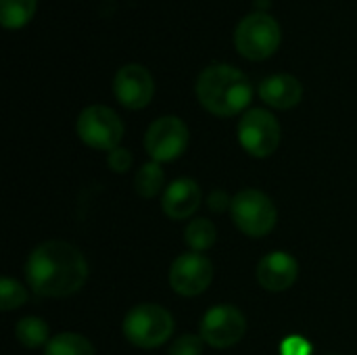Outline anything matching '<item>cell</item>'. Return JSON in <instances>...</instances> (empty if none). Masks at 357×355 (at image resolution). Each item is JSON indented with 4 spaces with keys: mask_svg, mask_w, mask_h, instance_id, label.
I'll list each match as a JSON object with an SVG mask.
<instances>
[{
    "mask_svg": "<svg viewBox=\"0 0 357 355\" xmlns=\"http://www.w3.org/2000/svg\"><path fill=\"white\" fill-rule=\"evenodd\" d=\"M25 278L38 297L61 299L84 287L88 278V264L84 253L71 243L48 241L29 253Z\"/></svg>",
    "mask_w": 357,
    "mask_h": 355,
    "instance_id": "obj_1",
    "label": "cell"
},
{
    "mask_svg": "<svg viewBox=\"0 0 357 355\" xmlns=\"http://www.w3.org/2000/svg\"><path fill=\"white\" fill-rule=\"evenodd\" d=\"M197 98L213 115L232 117L245 111L253 98L251 80L232 65H209L197 80Z\"/></svg>",
    "mask_w": 357,
    "mask_h": 355,
    "instance_id": "obj_2",
    "label": "cell"
},
{
    "mask_svg": "<svg viewBox=\"0 0 357 355\" xmlns=\"http://www.w3.org/2000/svg\"><path fill=\"white\" fill-rule=\"evenodd\" d=\"M174 333L172 314L157 303H140L132 308L123 320L126 339L140 349H155L163 345Z\"/></svg>",
    "mask_w": 357,
    "mask_h": 355,
    "instance_id": "obj_3",
    "label": "cell"
},
{
    "mask_svg": "<svg viewBox=\"0 0 357 355\" xmlns=\"http://www.w3.org/2000/svg\"><path fill=\"white\" fill-rule=\"evenodd\" d=\"M280 40H282L280 25L268 13H251L234 29L236 50L251 61H264L272 56L278 50Z\"/></svg>",
    "mask_w": 357,
    "mask_h": 355,
    "instance_id": "obj_4",
    "label": "cell"
},
{
    "mask_svg": "<svg viewBox=\"0 0 357 355\" xmlns=\"http://www.w3.org/2000/svg\"><path fill=\"white\" fill-rule=\"evenodd\" d=\"M230 213H232L236 228L243 234L253 236V239H259L272 232L276 226V218H278L272 199L255 188L241 190L230 203Z\"/></svg>",
    "mask_w": 357,
    "mask_h": 355,
    "instance_id": "obj_5",
    "label": "cell"
},
{
    "mask_svg": "<svg viewBox=\"0 0 357 355\" xmlns=\"http://www.w3.org/2000/svg\"><path fill=\"white\" fill-rule=\"evenodd\" d=\"M77 136L84 144L96 151H113L123 136L119 115L105 105H90L77 117Z\"/></svg>",
    "mask_w": 357,
    "mask_h": 355,
    "instance_id": "obj_6",
    "label": "cell"
},
{
    "mask_svg": "<svg viewBox=\"0 0 357 355\" xmlns=\"http://www.w3.org/2000/svg\"><path fill=\"white\" fill-rule=\"evenodd\" d=\"M241 146L253 157H270L280 144V123L266 109H249L238 121Z\"/></svg>",
    "mask_w": 357,
    "mask_h": 355,
    "instance_id": "obj_7",
    "label": "cell"
},
{
    "mask_svg": "<svg viewBox=\"0 0 357 355\" xmlns=\"http://www.w3.org/2000/svg\"><path fill=\"white\" fill-rule=\"evenodd\" d=\"M188 146V128L180 117L165 115L155 119L144 136V149L153 161H174Z\"/></svg>",
    "mask_w": 357,
    "mask_h": 355,
    "instance_id": "obj_8",
    "label": "cell"
},
{
    "mask_svg": "<svg viewBox=\"0 0 357 355\" xmlns=\"http://www.w3.org/2000/svg\"><path fill=\"white\" fill-rule=\"evenodd\" d=\"M245 333L247 320L234 305L211 308L201 322V339L215 349H228L236 345Z\"/></svg>",
    "mask_w": 357,
    "mask_h": 355,
    "instance_id": "obj_9",
    "label": "cell"
},
{
    "mask_svg": "<svg viewBox=\"0 0 357 355\" xmlns=\"http://www.w3.org/2000/svg\"><path fill=\"white\" fill-rule=\"evenodd\" d=\"M213 280V266L201 253H184L169 268V285L182 297H197Z\"/></svg>",
    "mask_w": 357,
    "mask_h": 355,
    "instance_id": "obj_10",
    "label": "cell"
},
{
    "mask_svg": "<svg viewBox=\"0 0 357 355\" xmlns=\"http://www.w3.org/2000/svg\"><path fill=\"white\" fill-rule=\"evenodd\" d=\"M113 94L126 109H144L155 94V82L151 71L136 63L123 65L113 77Z\"/></svg>",
    "mask_w": 357,
    "mask_h": 355,
    "instance_id": "obj_11",
    "label": "cell"
},
{
    "mask_svg": "<svg viewBox=\"0 0 357 355\" xmlns=\"http://www.w3.org/2000/svg\"><path fill=\"white\" fill-rule=\"evenodd\" d=\"M299 276V264L293 255L284 251L268 253L257 266V280L266 291L280 293L295 285Z\"/></svg>",
    "mask_w": 357,
    "mask_h": 355,
    "instance_id": "obj_12",
    "label": "cell"
},
{
    "mask_svg": "<svg viewBox=\"0 0 357 355\" xmlns=\"http://www.w3.org/2000/svg\"><path fill=\"white\" fill-rule=\"evenodd\" d=\"M201 186L190 178L174 180L161 199L163 213L172 220H186L201 207Z\"/></svg>",
    "mask_w": 357,
    "mask_h": 355,
    "instance_id": "obj_13",
    "label": "cell"
},
{
    "mask_svg": "<svg viewBox=\"0 0 357 355\" xmlns=\"http://www.w3.org/2000/svg\"><path fill=\"white\" fill-rule=\"evenodd\" d=\"M259 96L266 105L287 111V109H293L301 103L303 86L291 73H274L261 82Z\"/></svg>",
    "mask_w": 357,
    "mask_h": 355,
    "instance_id": "obj_14",
    "label": "cell"
},
{
    "mask_svg": "<svg viewBox=\"0 0 357 355\" xmlns=\"http://www.w3.org/2000/svg\"><path fill=\"white\" fill-rule=\"evenodd\" d=\"M38 0H0V23L6 29H21L36 15Z\"/></svg>",
    "mask_w": 357,
    "mask_h": 355,
    "instance_id": "obj_15",
    "label": "cell"
},
{
    "mask_svg": "<svg viewBox=\"0 0 357 355\" xmlns=\"http://www.w3.org/2000/svg\"><path fill=\"white\" fill-rule=\"evenodd\" d=\"M44 355H94V347L77 333H61L46 343Z\"/></svg>",
    "mask_w": 357,
    "mask_h": 355,
    "instance_id": "obj_16",
    "label": "cell"
},
{
    "mask_svg": "<svg viewBox=\"0 0 357 355\" xmlns=\"http://www.w3.org/2000/svg\"><path fill=\"white\" fill-rule=\"evenodd\" d=\"M163 182H165V174L161 169V165L157 161H151V163H144L136 176H134V190L144 197V199H153L161 192L163 188Z\"/></svg>",
    "mask_w": 357,
    "mask_h": 355,
    "instance_id": "obj_17",
    "label": "cell"
},
{
    "mask_svg": "<svg viewBox=\"0 0 357 355\" xmlns=\"http://www.w3.org/2000/svg\"><path fill=\"white\" fill-rule=\"evenodd\" d=\"M215 239H218V230H215L213 222L203 220V218L192 220L184 230V241L192 253H203V251L211 249L215 245Z\"/></svg>",
    "mask_w": 357,
    "mask_h": 355,
    "instance_id": "obj_18",
    "label": "cell"
},
{
    "mask_svg": "<svg viewBox=\"0 0 357 355\" xmlns=\"http://www.w3.org/2000/svg\"><path fill=\"white\" fill-rule=\"evenodd\" d=\"M15 337L27 349H36V347L46 345L50 341L48 339V324L42 318H31V316L19 320V324L15 326Z\"/></svg>",
    "mask_w": 357,
    "mask_h": 355,
    "instance_id": "obj_19",
    "label": "cell"
},
{
    "mask_svg": "<svg viewBox=\"0 0 357 355\" xmlns=\"http://www.w3.org/2000/svg\"><path fill=\"white\" fill-rule=\"evenodd\" d=\"M27 301V291L13 278L0 280V308L2 312H10L21 308Z\"/></svg>",
    "mask_w": 357,
    "mask_h": 355,
    "instance_id": "obj_20",
    "label": "cell"
},
{
    "mask_svg": "<svg viewBox=\"0 0 357 355\" xmlns=\"http://www.w3.org/2000/svg\"><path fill=\"white\" fill-rule=\"evenodd\" d=\"M169 355H201L203 354V339L197 335H182L178 337L172 347H169Z\"/></svg>",
    "mask_w": 357,
    "mask_h": 355,
    "instance_id": "obj_21",
    "label": "cell"
},
{
    "mask_svg": "<svg viewBox=\"0 0 357 355\" xmlns=\"http://www.w3.org/2000/svg\"><path fill=\"white\" fill-rule=\"evenodd\" d=\"M107 163H109V167H111L113 172L123 174V172H128V169H130V165H132V155H130V151H128V149L117 146V149L109 151Z\"/></svg>",
    "mask_w": 357,
    "mask_h": 355,
    "instance_id": "obj_22",
    "label": "cell"
},
{
    "mask_svg": "<svg viewBox=\"0 0 357 355\" xmlns=\"http://www.w3.org/2000/svg\"><path fill=\"white\" fill-rule=\"evenodd\" d=\"M280 355H312V345L299 337V335H291L287 341H282L280 345Z\"/></svg>",
    "mask_w": 357,
    "mask_h": 355,
    "instance_id": "obj_23",
    "label": "cell"
},
{
    "mask_svg": "<svg viewBox=\"0 0 357 355\" xmlns=\"http://www.w3.org/2000/svg\"><path fill=\"white\" fill-rule=\"evenodd\" d=\"M228 203H232L224 192H213L211 195V199H209V207L213 209V211H222V209H226V205Z\"/></svg>",
    "mask_w": 357,
    "mask_h": 355,
    "instance_id": "obj_24",
    "label": "cell"
}]
</instances>
